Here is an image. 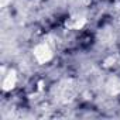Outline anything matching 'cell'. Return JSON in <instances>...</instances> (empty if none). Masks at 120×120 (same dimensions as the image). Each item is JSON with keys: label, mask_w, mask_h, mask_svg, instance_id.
<instances>
[{"label": "cell", "mask_w": 120, "mask_h": 120, "mask_svg": "<svg viewBox=\"0 0 120 120\" xmlns=\"http://www.w3.org/2000/svg\"><path fill=\"white\" fill-rule=\"evenodd\" d=\"M33 56H34V59L40 65H45V64H48L52 59L54 52H52V48L49 47L48 42H40V44H37L34 47Z\"/></svg>", "instance_id": "1"}, {"label": "cell", "mask_w": 120, "mask_h": 120, "mask_svg": "<svg viewBox=\"0 0 120 120\" xmlns=\"http://www.w3.org/2000/svg\"><path fill=\"white\" fill-rule=\"evenodd\" d=\"M17 81H19V76H17V72L14 69L10 68L7 72H3V76H2V89H3V92H11L16 88Z\"/></svg>", "instance_id": "2"}, {"label": "cell", "mask_w": 120, "mask_h": 120, "mask_svg": "<svg viewBox=\"0 0 120 120\" xmlns=\"http://www.w3.org/2000/svg\"><path fill=\"white\" fill-rule=\"evenodd\" d=\"M85 24H86V19L83 16H79V14L72 16L65 21V27L68 30H81Z\"/></svg>", "instance_id": "3"}, {"label": "cell", "mask_w": 120, "mask_h": 120, "mask_svg": "<svg viewBox=\"0 0 120 120\" xmlns=\"http://www.w3.org/2000/svg\"><path fill=\"white\" fill-rule=\"evenodd\" d=\"M9 2H10V0H2V4H3V6H6Z\"/></svg>", "instance_id": "4"}]
</instances>
